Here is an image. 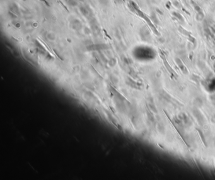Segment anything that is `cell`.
Instances as JSON below:
<instances>
[{
    "label": "cell",
    "mask_w": 215,
    "mask_h": 180,
    "mask_svg": "<svg viewBox=\"0 0 215 180\" xmlns=\"http://www.w3.org/2000/svg\"><path fill=\"white\" fill-rule=\"evenodd\" d=\"M176 62H177V64H178V67L180 68V69L182 70V71L183 72V73H185V74H187V70L186 69V68L185 67L184 64H183L182 62L180 61L179 59H176Z\"/></svg>",
    "instance_id": "obj_1"
},
{
    "label": "cell",
    "mask_w": 215,
    "mask_h": 180,
    "mask_svg": "<svg viewBox=\"0 0 215 180\" xmlns=\"http://www.w3.org/2000/svg\"><path fill=\"white\" fill-rule=\"evenodd\" d=\"M161 56H162V59H163V60H164V64H165V66H166V68H167V69H168V71H169V72H170V73H171V74H172L173 75V76H175V75H176V74H175V72H174V71H173V69H172V68H171V67H170V65L168 64V63H167V61H166V59H165V56H162V55H161Z\"/></svg>",
    "instance_id": "obj_2"
},
{
    "label": "cell",
    "mask_w": 215,
    "mask_h": 180,
    "mask_svg": "<svg viewBox=\"0 0 215 180\" xmlns=\"http://www.w3.org/2000/svg\"><path fill=\"white\" fill-rule=\"evenodd\" d=\"M173 15H174V16H175V17H177V18H178V20H180V21H182V22H183V18H182V16H181V15H179V14H178V13H173Z\"/></svg>",
    "instance_id": "obj_3"
},
{
    "label": "cell",
    "mask_w": 215,
    "mask_h": 180,
    "mask_svg": "<svg viewBox=\"0 0 215 180\" xmlns=\"http://www.w3.org/2000/svg\"></svg>",
    "instance_id": "obj_4"
}]
</instances>
